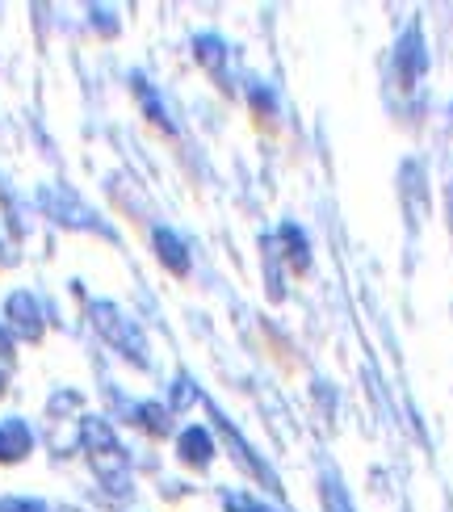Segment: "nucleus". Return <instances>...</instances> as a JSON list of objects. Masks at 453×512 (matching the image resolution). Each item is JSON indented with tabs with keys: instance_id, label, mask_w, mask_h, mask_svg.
<instances>
[{
	"instance_id": "nucleus-6",
	"label": "nucleus",
	"mask_w": 453,
	"mask_h": 512,
	"mask_svg": "<svg viewBox=\"0 0 453 512\" xmlns=\"http://www.w3.org/2000/svg\"><path fill=\"white\" fill-rule=\"evenodd\" d=\"M156 248H160V256H164V265L168 269H177V273H185L189 269V261H185V248L168 236V231H156Z\"/></svg>"
},
{
	"instance_id": "nucleus-5",
	"label": "nucleus",
	"mask_w": 453,
	"mask_h": 512,
	"mask_svg": "<svg viewBox=\"0 0 453 512\" xmlns=\"http://www.w3.org/2000/svg\"><path fill=\"white\" fill-rule=\"evenodd\" d=\"M181 454H185V462H193V466H206L210 454H214V445H210V437H206L202 429H189V433L181 437Z\"/></svg>"
},
{
	"instance_id": "nucleus-3",
	"label": "nucleus",
	"mask_w": 453,
	"mask_h": 512,
	"mask_svg": "<svg viewBox=\"0 0 453 512\" xmlns=\"http://www.w3.org/2000/svg\"><path fill=\"white\" fill-rule=\"evenodd\" d=\"M30 454V429L21 420H9L5 429H0V462H17Z\"/></svg>"
},
{
	"instance_id": "nucleus-10",
	"label": "nucleus",
	"mask_w": 453,
	"mask_h": 512,
	"mask_svg": "<svg viewBox=\"0 0 453 512\" xmlns=\"http://www.w3.org/2000/svg\"><path fill=\"white\" fill-rule=\"evenodd\" d=\"M0 382H5V378H0Z\"/></svg>"
},
{
	"instance_id": "nucleus-1",
	"label": "nucleus",
	"mask_w": 453,
	"mask_h": 512,
	"mask_svg": "<svg viewBox=\"0 0 453 512\" xmlns=\"http://www.w3.org/2000/svg\"><path fill=\"white\" fill-rule=\"evenodd\" d=\"M84 445H89V458L97 466V475L122 492L126 487V458H122V445L114 441V433L105 429L101 420H84Z\"/></svg>"
},
{
	"instance_id": "nucleus-8",
	"label": "nucleus",
	"mask_w": 453,
	"mask_h": 512,
	"mask_svg": "<svg viewBox=\"0 0 453 512\" xmlns=\"http://www.w3.org/2000/svg\"><path fill=\"white\" fill-rule=\"evenodd\" d=\"M0 512H42V508H38V504H17V500H13V504H5Z\"/></svg>"
},
{
	"instance_id": "nucleus-2",
	"label": "nucleus",
	"mask_w": 453,
	"mask_h": 512,
	"mask_svg": "<svg viewBox=\"0 0 453 512\" xmlns=\"http://www.w3.org/2000/svg\"><path fill=\"white\" fill-rule=\"evenodd\" d=\"M93 315H97L101 332L110 336L114 345H126V349H131V357H135V361L143 357V340H139L131 328H126V324H114V319H118V311H114V307H105V303H101V307H93Z\"/></svg>"
},
{
	"instance_id": "nucleus-7",
	"label": "nucleus",
	"mask_w": 453,
	"mask_h": 512,
	"mask_svg": "<svg viewBox=\"0 0 453 512\" xmlns=\"http://www.w3.org/2000/svg\"><path fill=\"white\" fill-rule=\"evenodd\" d=\"M139 416H143V424L151 433H168V412L164 408H156V403H147V408H139Z\"/></svg>"
},
{
	"instance_id": "nucleus-4",
	"label": "nucleus",
	"mask_w": 453,
	"mask_h": 512,
	"mask_svg": "<svg viewBox=\"0 0 453 512\" xmlns=\"http://www.w3.org/2000/svg\"><path fill=\"white\" fill-rule=\"evenodd\" d=\"M9 315H13V328L26 336V340H38V311H34V298L30 294H13L9 298Z\"/></svg>"
},
{
	"instance_id": "nucleus-9",
	"label": "nucleus",
	"mask_w": 453,
	"mask_h": 512,
	"mask_svg": "<svg viewBox=\"0 0 453 512\" xmlns=\"http://www.w3.org/2000/svg\"><path fill=\"white\" fill-rule=\"evenodd\" d=\"M235 512H265V508H240V504H235Z\"/></svg>"
}]
</instances>
